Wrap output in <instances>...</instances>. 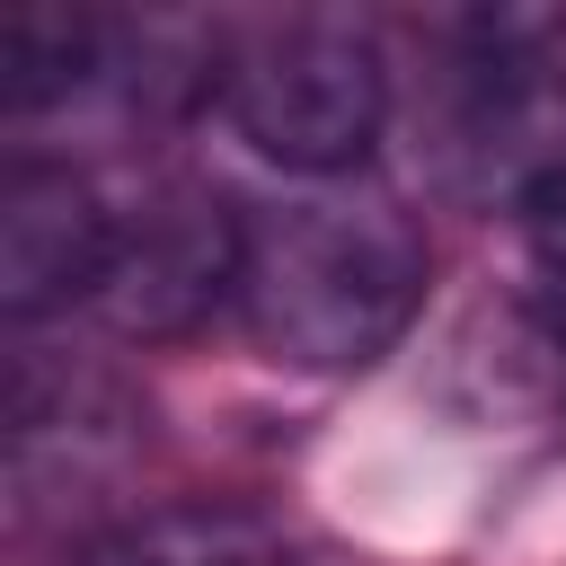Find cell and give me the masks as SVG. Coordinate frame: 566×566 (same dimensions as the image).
Segmentation results:
<instances>
[{
    "instance_id": "cell-1",
    "label": "cell",
    "mask_w": 566,
    "mask_h": 566,
    "mask_svg": "<svg viewBox=\"0 0 566 566\" xmlns=\"http://www.w3.org/2000/svg\"><path fill=\"white\" fill-rule=\"evenodd\" d=\"M424 265V230L389 195H310L248 221L239 318L292 371H363L407 336Z\"/></svg>"
},
{
    "instance_id": "cell-2",
    "label": "cell",
    "mask_w": 566,
    "mask_h": 566,
    "mask_svg": "<svg viewBox=\"0 0 566 566\" xmlns=\"http://www.w3.org/2000/svg\"><path fill=\"white\" fill-rule=\"evenodd\" d=\"M230 133L274 159L283 177H345L371 159L380 124H389V53L363 18H327V9H292V18H256L248 35L221 44V80H212Z\"/></svg>"
},
{
    "instance_id": "cell-3",
    "label": "cell",
    "mask_w": 566,
    "mask_h": 566,
    "mask_svg": "<svg viewBox=\"0 0 566 566\" xmlns=\"http://www.w3.org/2000/svg\"><path fill=\"white\" fill-rule=\"evenodd\" d=\"M548 44H557V18L539 9H495L451 27L424 142L460 195L531 203L548 177H566V71Z\"/></svg>"
},
{
    "instance_id": "cell-4",
    "label": "cell",
    "mask_w": 566,
    "mask_h": 566,
    "mask_svg": "<svg viewBox=\"0 0 566 566\" xmlns=\"http://www.w3.org/2000/svg\"><path fill=\"white\" fill-rule=\"evenodd\" d=\"M248 221L212 186H150L115 212V256L97 283V318L115 336H186L212 310H239Z\"/></svg>"
},
{
    "instance_id": "cell-5",
    "label": "cell",
    "mask_w": 566,
    "mask_h": 566,
    "mask_svg": "<svg viewBox=\"0 0 566 566\" xmlns=\"http://www.w3.org/2000/svg\"><path fill=\"white\" fill-rule=\"evenodd\" d=\"M115 256V203L80 168H9L0 186V310L18 327L97 310Z\"/></svg>"
},
{
    "instance_id": "cell-6",
    "label": "cell",
    "mask_w": 566,
    "mask_h": 566,
    "mask_svg": "<svg viewBox=\"0 0 566 566\" xmlns=\"http://www.w3.org/2000/svg\"><path fill=\"white\" fill-rule=\"evenodd\" d=\"M71 566H292V531L239 495H177L106 522Z\"/></svg>"
},
{
    "instance_id": "cell-7",
    "label": "cell",
    "mask_w": 566,
    "mask_h": 566,
    "mask_svg": "<svg viewBox=\"0 0 566 566\" xmlns=\"http://www.w3.org/2000/svg\"><path fill=\"white\" fill-rule=\"evenodd\" d=\"M106 71H115V18L27 9V18L0 27V97H9L18 115L106 97Z\"/></svg>"
},
{
    "instance_id": "cell-8",
    "label": "cell",
    "mask_w": 566,
    "mask_h": 566,
    "mask_svg": "<svg viewBox=\"0 0 566 566\" xmlns=\"http://www.w3.org/2000/svg\"><path fill=\"white\" fill-rule=\"evenodd\" d=\"M522 212H531V265H539V292H548L557 345H566V177H548Z\"/></svg>"
}]
</instances>
